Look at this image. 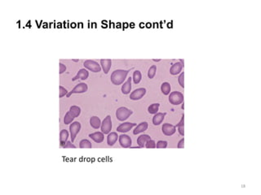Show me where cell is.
<instances>
[{
    "label": "cell",
    "mask_w": 261,
    "mask_h": 195,
    "mask_svg": "<svg viewBox=\"0 0 261 195\" xmlns=\"http://www.w3.org/2000/svg\"><path fill=\"white\" fill-rule=\"evenodd\" d=\"M129 72L130 71H126V70L122 69L115 70L114 72H113V73L111 74V77H110L111 82L114 85H115V86L121 85L126 79V77H127V74H128Z\"/></svg>",
    "instance_id": "1"
},
{
    "label": "cell",
    "mask_w": 261,
    "mask_h": 195,
    "mask_svg": "<svg viewBox=\"0 0 261 195\" xmlns=\"http://www.w3.org/2000/svg\"><path fill=\"white\" fill-rule=\"evenodd\" d=\"M133 113L132 111L129 110L125 107H121L118 108L116 111V117L119 121L126 120V119L129 118V116Z\"/></svg>",
    "instance_id": "2"
},
{
    "label": "cell",
    "mask_w": 261,
    "mask_h": 195,
    "mask_svg": "<svg viewBox=\"0 0 261 195\" xmlns=\"http://www.w3.org/2000/svg\"><path fill=\"white\" fill-rule=\"evenodd\" d=\"M169 102L172 105H179L184 102V95L183 94L178 91H174L170 94L169 96Z\"/></svg>",
    "instance_id": "3"
},
{
    "label": "cell",
    "mask_w": 261,
    "mask_h": 195,
    "mask_svg": "<svg viewBox=\"0 0 261 195\" xmlns=\"http://www.w3.org/2000/svg\"><path fill=\"white\" fill-rule=\"evenodd\" d=\"M112 129V120H111V116H107L103 120L101 124V132L104 134H108Z\"/></svg>",
    "instance_id": "4"
},
{
    "label": "cell",
    "mask_w": 261,
    "mask_h": 195,
    "mask_svg": "<svg viewBox=\"0 0 261 195\" xmlns=\"http://www.w3.org/2000/svg\"><path fill=\"white\" fill-rule=\"evenodd\" d=\"M84 67H86V69L90 70L93 72H99L101 70L100 65L94 60H86L83 63Z\"/></svg>",
    "instance_id": "5"
},
{
    "label": "cell",
    "mask_w": 261,
    "mask_h": 195,
    "mask_svg": "<svg viewBox=\"0 0 261 195\" xmlns=\"http://www.w3.org/2000/svg\"><path fill=\"white\" fill-rule=\"evenodd\" d=\"M80 129H81V124L78 121H75L74 123H72L70 126V134H71V142H74L75 140V137L77 136V134L79 132Z\"/></svg>",
    "instance_id": "6"
},
{
    "label": "cell",
    "mask_w": 261,
    "mask_h": 195,
    "mask_svg": "<svg viewBox=\"0 0 261 195\" xmlns=\"http://www.w3.org/2000/svg\"><path fill=\"white\" fill-rule=\"evenodd\" d=\"M88 90V87H87V85L86 83H79L78 84L77 86H75L74 88L73 89L72 91H70L68 93V94L66 95V97L69 98L71 94H82V93H85Z\"/></svg>",
    "instance_id": "7"
},
{
    "label": "cell",
    "mask_w": 261,
    "mask_h": 195,
    "mask_svg": "<svg viewBox=\"0 0 261 195\" xmlns=\"http://www.w3.org/2000/svg\"><path fill=\"white\" fill-rule=\"evenodd\" d=\"M118 141H119V144L121 145L122 147L123 148H129L131 146V139L130 137H129L128 135H125V134H122L118 137Z\"/></svg>",
    "instance_id": "8"
},
{
    "label": "cell",
    "mask_w": 261,
    "mask_h": 195,
    "mask_svg": "<svg viewBox=\"0 0 261 195\" xmlns=\"http://www.w3.org/2000/svg\"><path fill=\"white\" fill-rule=\"evenodd\" d=\"M145 94H146V90L145 88L136 89L130 94V98L131 100H139L142 98Z\"/></svg>",
    "instance_id": "9"
},
{
    "label": "cell",
    "mask_w": 261,
    "mask_h": 195,
    "mask_svg": "<svg viewBox=\"0 0 261 195\" xmlns=\"http://www.w3.org/2000/svg\"><path fill=\"white\" fill-rule=\"evenodd\" d=\"M175 126L171 124H164L162 127V131H163V134L166 136H171L175 132Z\"/></svg>",
    "instance_id": "10"
},
{
    "label": "cell",
    "mask_w": 261,
    "mask_h": 195,
    "mask_svg": "<svg viewBox=\"0 0 261 195\" xmlns=\"http://www.w3.org/2000/svg\"><path fill=\"white\" fill-rule=\"evenodd\" d=\"M136 126V124L135 123H130V122H125L123 124H121L117 128L118 132H126L130 131L133 127Z\"/></svg>",
    "instance_id": "11"
},
{
    "label": "cell",
    "mask_w": 261,
    "mask_h": 195,
    "mask_svg": "<svg viewBox=\"0 0 261 195\" xmlns=\"http://www.w3.org/2000/svg\"><path fill=\"white\" fill-rule=\"evenodd\" d=\"M183 67H184V66L182 65V63H180V62H177V63H174V64H172V66L171 67L170 73L171 75H173V76L179 74V73L181 72V70L182 68H183Z\"/></svg>",
    "instance_id": "12"
},
{
    "label": "cell",
    "mask_w": 261,
    "mask_h": 195,
    "mask_svg": "<svg viewBox=\"0 0 261 195\" xmlns=\"http://www.w3.org/2000/svg\"><path fill=\"white\" fill-rule=\"evenodd\" d=\"M88 76H89V72H87V70H86L85 68H82V69H80L79 71H78L77 75L73 78L72 81H74L78 79H81L84 81V80L87 79Z\"/></svg>",
    "instance_id": "13"
},
{
    "label": "cell",
    "mask_w": 261,
    "mask_h": 195,
    "mask_svg": "<svg viewBox=\"0 0 261 195\" xmlns=\"http://www.w3.org/2000/svg\"><path fill=\"white\" fill-rule=\"evenodd\" d=\"M167 115V113H162V112H159V113H156L154 115V116L153 117V124L154 125H159L160 124H162V122L163 121L164 118H165V116Z\"/></svg>",
    "instance_id": "14"
},
{
    "label": "cell",
    "mask_w": 261,
    "mask_h": 195,
    "mask_svg": "<svg viewBox=\"0 0 261 195\" xmlns=\"http://www.w3.org/2000/svg\"><path fill=\"white\" fill-rule=\"evenodd\" d=\"M89 137L96 143H101L104 141V133L102 132H96L89 134Z\"/></svg>",
    "instance_id": "15"
},
{
    "label": "cell",
    "mask_w": 261,
    "mask_h": 195,
    "mask_svg": "<svg viewBox=\"0 0 261 195\" xmlns=\"http://www.w3.org/2000/svg\"><path fill=\"white\" fill-rule=\"evenodd\" d=\"M148 127H149V124H148L147 122H142V123H140V124H138L136 126V128L133 131V134L136 135L140 133V132H145V131L148 129Z\"/></svg>",
    "instance_id": "16"
},
{
    "label": "cell",
    "mask_w": 261,
    "mask_h": 195,
    "mask_svg": "<svg viewBox=\"0 0 261 195\" xmlns=\"http://www.w3.org/2000/svg\"><path fill=\"white\" fill-rule=\"evenodd\" d=\"M100 65L102 66L104 72H105V74H108V72H110L111 65H112V60L111 59H101L100 60Z\"/></svg>",
    "instance_id": "17"
},
{
    "label": "cell",
    "mask_w": 261,
    "mask_h": 195,
    "mask_svg": "<svg viewBox=\"0 0 261 195\" xmlns=\"http://www.w3.org/2000/svg\"><path fill=\"white\" fill-rule=\"evenodd\" d=\"M130 90H131V78L129 77L128 79L126 80V81L124 83V85H122V93L123 94H128L130 92Z\"/></svg>",
    "instance_id": "18"
},
{
    "label": "cell",
    "mask_w": 261,
    "mask_h": 195,
    "mask_svg": "<svg viewBox=\"0 0 261 195\" xmlns=\"http://www.w3.org/2000/svg\"><path fill=\"white\" fill-rule=\"evenodd\" d=\"M118 137L119 136L118 135V133L115 132H111V133H110V134L108 135V137H107L108 145H109L110 146H114V145L116 143L117 140H118Z\"/></svg>",
    "instance_id": "19"
},
{
    "label": "cell",
    "mask_w": 261,
    "mask_h": 195,
    "mask_svg": "<svg viewBox=\"0 0 261 195\" xmlns=\"http://www.w3.org/2000/svg\"><path fill=\"white\" fill-rule=\"evenodd\" d=\"M150 139H151V138H150V137H149V135H147V134L140 135V137L137 138L138 146H140V148H142V147H144V146H145L146 142Z\"/></svg>",
    "instance_id": "20"
},
{
    "label": "cell",
    "mask_w": 261,
    "mask_h": 195,
    "mask_svg": "<svg viewBox=\"0 0 261 195\" xmlns=\"http://www.w3.org/2000/svg\"><path fill=\"white\" fill-rule=\"evenodd\" d=\"M90 124L93 128L95 129H98L101 126V121H100V118L97 116H92L90 119Z\"/></svg>",
    "instance_id": "21"
},
{
    "label": "cell",
    "mask_w": 261,
    "mask_h": 195,
    "mask_svg": "<svg viewBox=\"0 0 261 195\" xmlns=\"http://www.w3.org/2000/svg\"><path fill=\"white\" fill-rule=\"evenodd\" d=\"M69 137V132L66 129H62L60 133V141H61V146H64V145L67 142V139Z\"/></svg>",
    "instance_id": "22"
},
{
    "label": "cell",
    "mask_w": 261,
    "mask_h": 195,
    "mask_svg": "<svg viewBox=\"0 0 261 195\" xmlns=\"http://www.w3.org/2000/svg\"><path fill=\"white\" fill-rule=\"evenodd\" d=\"M161 91L164 95H168L171 91V85L168 82H163L161 86Z\"/></svg>",
    "instance_id": "23"
},
{
    "label": "cell",
    "mask_w": 261,
    "mask_h": 195,
    "mask_svg": "<svg viewBox=\"0 0 261 195\" xmlns=\"http://www.w3.org/2000/svg\"><path fill=\"white\" fill-rule=\"evenodd\" d=\"M74 118L75 117L74 116V115L69 111L67 113L65 114V117H64V123H65V124H69L72 123V121L74 120Z\"/></svg>",
    "instance_id": "24"
},
{
    "label": "cell",
    "mask_w": 261,
    "mask_h": 195,
    "mask_svg": "<svg viewBox=\"0 0 261 195\" xmlns=\"http://www.w3.org/2000/svg\"><path fill=\"white\" fill-rule=\"evenodd\" d=\"M159 106H160L159 103H153V104L150 105V106L148 107V112H149V113L154 114V115L158 113V111H159Z\"/></svg>",
    "instance_id": "25"
},
{
    "label": "cell",
    "mask_w": 261,
    "mask_h": 195,
    "mask_svg": "<svg viewBox=\"0 0 261 195\" xmlns=\"http://www.w3.org/2000/svg\"><path fill=\"white\" fill-rule=\"evenodd\" d=\"M141 78H142V75H141V72L140 71H135L134 73H133V81H134V83L135 85H137L141 81Z\"/></svg>",
    "instance_id": "26"
},
{
    "label": "cell",
    "mask_w": 261,
    "mask_h": 195,
    "mask_svg": "<svg viewBox=\"0 0 261 195\" xmlns=\"http://www.w3.org/2000/svg\"><path fill=\"white\" fill-rule=\"evenodd\" d=\"M79 147L82 149H85V148H91L92 147V145H91V142L87 139H83L82 140L81 142H79Z\"/></svg>",
    "instance_id": "27"
},
{
    "label": "cell",
    "mask_w": 261,
    "mask_h": 195,
    "mask_svg": "<svg viewBox=\"0 0 261 195\" xmlns=\"http://www.w3.org/2000/svg\"><path fill=\"white\" fill-rule=\"evenodd\" d=\"M70 112L74 115V117H78L81 113V108L78 106H72L70 108Z\"/></svg>",
    "instance_id": "28"
},
{
    "label": "cell",
    "mask_w": 261,
    "mask_h": 195,
    "mask_svg": "<svg viewBox=\"0 0 261 195\" xmlns=\"http://www.w3.org/2000/svg\"><path fill=\"white\" fill-rule=\"evenodd\" d=\"M156 72H157L156 65H153V66L149 68V72H148V77H149V78L153 79V78L154 77V76H155V74H156Z\"/></svg>",
    "instance_id": "29"
},
{
    "label": "cell",
    "mask_w": 261,
    "mask_h": 195,
    "mask_svg": "<svg viewBox=\"0 0 261 195\" xmlns=\"http://www.w3.org/2000/svg\"><path fill=\"white\" fill-rule=\"evenodd\" d=\"M167 141H159L156 144V147L159 149L167 148Z\"/></svg>",
    "instance_id": "30"
},
{
    "label": "cell",
    "mask_w": 261,
    "mask_h": 195,
    "mask_svg": "<svg viewBox=\"0 0 261 195\" xmlns=\"http://www.w3.org/2000/svg\"><path fill=\"white\" fill-rule=\"evenodd\" d=\"M145 147L146 148H156V143L154 142V140H149L148 142H146L145 144Z\"/></svg>",
    "instance_id": "31"
},
{
    "label": "cell",
    "mask_w": 261,
    "mask_h": 195,
    "mask_svg": "<svg viewBox=\"0 0 261 195\" xmlns=\"http://www.w3.org/2000/svg\"><path fill=\"white\" fill-rule=\"evenodd\" d=\"M178 81H179V86H181L182 88H184V72L179 75V78H178Z\"/></svg>",
    "instance_id": "32"
},
{
    "label": "cell",
    "mask_w": 261,
    "mask_h": 195,
    "mask_svg": "<svg viewBox=\"0 0 261 195\" xmlns=\"http://www.w3.org/2000/svg\"><path fill=\"white\" fill-rule=\"evenodd\" d=\"M68 94V91L63 86H60V98H62L64 96H66Z\"/></svg>",
    "instance_id": "33"
},
{
    "label": "cell",
    "mask_w": 261,
    "mask_h": 195,
    "mask_svg": "<svg viewBox=\"0 0 261 195\" xmlns=\"http://www.w3.org/2000/svg\"><path fill=\"white\" fill-rule=\"evenodd\" d=\"M63 148L65 149H67V148H76V146H74V145L73 144L72 142H67L66 143H65V145H64L63 146H62Z\"/></svg>",
    "instance_id": "34"
},
{
    "label": "cell",
    "mask_w": 261,
    "mask_h": 195,
    "mask_svg": "<svg viewBox=\"0 0 261 195\" xmlns=\"http://www.w3.org/2000/svg\"><path fill=\"white\" fill-rule=\"evenodd\" d=\"M178 131H179V134L184 137V125L178 126Z\"/></svg>",
    "instance_id": "35"
},
{
    "label": "cell",
    "mask_w": 261,
    "mask_h": 195,
    "mask_svg": "<svg viewBox=\"0 0 261 195\" xmlns=\"http://www.w3.org/2000/svg\"><path fill=\"white\" fill-rule=\"evenodd\" d=\"M65 70H66V67H65V65H64L63 63H60V74H62L63 72H65Z\"/></svg>",
    "instance_id": "36"
},
{
    "label": "cell",
    "mask_w": 261,
    "mask_h": 195,
    "mask_svg": "<svg viewBox=\"0 0 261 195\" xmlns=\"http://www.w3.org/2000/svg\"><path fill=\"white\" fill-rule=\"evenodd\" d=\"M177 147H178V148H184V138L179 141V143H178Z\"/></svg>",
    "instance_id": "37"
},
{
    "label": "cell",
    "mask_w": 261,
    "mask_h": 195,
    "mask_svg": "<svg viewBox=\"0 0 261 195\" xmlns=\"http://www.w3.org/2000/svg\"><path fill=\"white\" fill-rule=\"evenodd\" d=\"M181 125H184V116L183 115L181 117V120L179 121V123L177 124L176 125H175V128L176 127H178V126H181Z\"/></svg>",
    "instance_id": "38"
},
{
    "label": "cell",
    "mask_w": 261,
    "mask_h": 195,
    "mask_svg": "<svg viewBox=\"0 0 261 195\" xmlns=\"http://www.w3.org/2000/svg\"><path fill=\"white\" fill-rule=\"evenodd\" d=\"M154 62H159L160 61V59H154Z\"/></svg>",
    "instance_id": "39"
},
{
    "label": "cell",
    "mask_w": 261,
    "mask_h": 195,
    "mask_svg": "<svg viewBox=\"0 0 261 195\" xmlns=\"http://www.w3.org/2000/svg\"><path fill=\"white\" fill-rule=\"evenodd\" d=\"M73 61H74V62H78V59H74Z\"/></svg>",
    "instance_id": "40"
}]
</instances>
